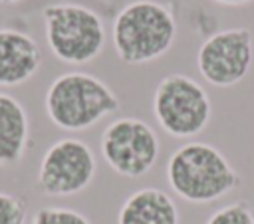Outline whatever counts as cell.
<instances>
[{
	"label": "cell",
	"mask_w": 254,
	"mask_h": 224,
	"mask_svg": "<svg viewBox=\"0 0 254 224\" xmlns=\"http://www.w3.org/2000/svg\"><path fill=\"white\" fill-rule=\"evenodd\" d=\"M50 121L64 131H85L119 109L115 91L99 77L83 71L58 75L44 97Z\"/></svg>",
	"instance_id": "2"
},
{
	"label": "cell",
	"mask_w": 254,
	"mask_h": 224,
	"mask_svg": "<svg viewBox=\"0 0 254 224\" xmlns=\"http://www.w3.org/2000/svg\"><path fill=\"white\" fill-rule=\"evenodd\" d=\"M42 65L38 42L16 28H0V87H18L30 81Z\"/></svg>",
	"instance_id": "9"
},
{
	"label": "cell",
	"mask_w": 254,
	"mask_h": 224,
	"mask_svg": "<svg viewBox=\"0 0 254 224\" xmlns=\"http://www.w3.org/2000/svg\"><path fill=\"white\" fill-rule=\"evenodd\" d=\"M99 149L109 168L127 178L145 176L161 155L157 133L149 123L137 117L111 121L101 133Z\"/></svg>",
	"instance_id": "6"
},
{
	"label": "cell",
	"mask_w": 254,
	"mask_h": 224,
	"mask_svg": "<svg viewBox=\"0 0 254 224\" xmlns=\"http://www.w3.org/2000/svg\"><path fill=\"white\" fill-rule=\"evenodd\" d=\"M254 59V40L248 28H228L208 36L196 54V67L206 83L230 87L240 83Z\"/></svg>",
	"instance_id": "8"
},
{
	"label": "cell",
	"mask_w": 254,
	"mask_h": 224,
	"mask_svg": "<svg viewBox=\"0 0 254 224\" xmlns=\"http://www.w3.org/2000/svg\"><path fill=\"white\" fill-rule=\"evenodd\" d=\"M30 145V119L26 107L10 93L0 91V167L22 161Z\"/></svg>",
	"instance_id": "10"
},
{
	"label": "cell",
	"mask_w": 254,
	"mask_h": 224,
	"mask_svg": "<svg viewBox=\"0 0 254 224\" xmlns=\"http://www.w3.org/2000/svg\"><path fill=\"white\" fill-rule=\"evenodd\" d=\"M32 224H91L89 218L73 208L62 206H44L36 210Z\"/></svg>",
	"instance_id": "12"
},
{
	"label": "cell",
	"mask_w": 254,
	"mask_h": 224,
	"mask_svg": "<svg viewBox=\"0 0 254 224\" xmlns=\"http://www.w3.org/2000/svg\"><path fill=\"white\" fill-rule=\"evenodd\" d=\"M204 224H254V214L246 202L238 200L214 210Z\"/></svg>",
	"instance_id": "13"
},
{
	"label": "cell",
	"mask_w": 254,
	"mask_h": 224,
	"mask_svg": "<svg viewBox=\"0 0 254 224\" xmlns=\"http://www.w3.org/2000/svg\"><path fill=\"white\" fill-rule=\"evenodd\" d=\"M18 2H22V0H0V4H4V6H12V4H18Z\"/></svg>",
	"instance_id": "16"
},
{
	"label": "cell",
	"mask_w": 254,
	"mask_h": 224,
	"mask_svg": "<svg viewBox=\"0 0 254 224\" xmlns=\"http://www.w3.org/2000/svg\"><path fill=\"white\" fill-rule=\"evenodd\" d=\"M167 180L183 200L208 204L232 192L240 184V174L216 147L190 141L171 153Z\"/></svg>",
	"instance_id": "1"
},
{
	"label": "cell",
	"mask_w": 254,
	"mask_h": 224,
	"mask_svg": "<svg viewBox=\"0 0 254 224\" xmlns=\"http://www.w3.org/2000/svg\"><path fill=\"white\" fill-rule=\"evenodd\" d=\"M117 224H179V210L165 190L147 186L123 200Z\"/></svg>",
	"instance_id": "11"
},
{
	"label": "cell",
	"mask_w": 254,
	"mask_h": 224,
	"mask_svg": "<svg viewBox=\"0 0 254 224\" xmlns=\"http://www.w3.org/2000/svg\"><path fill=\"white\" fill-rule=\"evenodd\" d=\"M177 38L173 12L155 0L127 4L113 22V48L123 63L139 65L165 56Z\"/></svg>",
	"instance_id": "3"
},
{
	"label": "cell",
	"mask_w": 254,
	"mask_h": 224,
	"mask_svg": "<svg viewBox=\"0 0 254 224\" xmlns=\"http://www.w3.org/2000/svg\"><path fill=\"white\" fill-rule=\"evenodd\" d=\"M153 113L165 133L177 139H190L206 129L212 105L198 81L185 73H171L155 87Z\"/></svg>",
	"instance_id": "5"
},
{
	"label": "cell",
	"mask_w": 254,
	"mask_h": 224,
	"mask_svg": "<svg viewBox=\"0 0 254 224\" xmlns=\"http://www.w3.org/2000/svg\"><path fill=\"white\" fill-rule=\"evenodd\" d=\"M212 2L222 4V6H244V4H248L252 0H212Z\"/></svg>",
	"instance_id": "15"
},
{
	"label": "cell",
	"mask_w": 254,
	"mask_h": 224,
	"mask_svg": "<svg viewBox=\"0 0 254 224\" xmlns=\"http://www.w3.org/2000/svg\"><path fill=\"white\" fill-rule=\"evenodd\" d=\"M46 42L64 63L95 59L105 46V26L97 12L81 4H48L42 10Z\"/></svg>",
	"instance_id": "4"
},
{
	"label": "cell",
	"mask_w": 254,
	"mask_h": 224,
	"mask_svg": "<svg viewBox=\"0 0 254 224\" xmlns=\"http://www.w3.org/2000/svg\"><path fill=\"white\" fill-rule=\"evenodd\" d=\"M28 202L12 192L0 190V224H26Z\"/></svg>",
	"instance_id": "14"
},
{
	"label": "cell",
	"mask_w": 254,
	"mask_h": 224,
	"mask_svg": "<svg viewBox=\"0 0 254 224\" xmlns=\"http://www.w3.org/2000/svg\"><path fill=\"white\" fill-rule=\"evenodd\" d=\"M97 172V161L87 143L64 137L52 143L38 167V186L48 196H71L85 190Z\"/></svg>",
	"instance_id": "7"
}]
</instances>
